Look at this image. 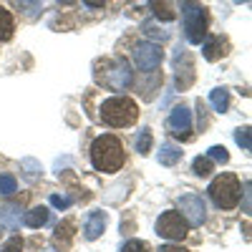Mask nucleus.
Wrapping results in <instances>:
<instances>
[{"instance_id": "obj_1", "label": "nucleus", "mask_w": 252, "mask_h": 252, "mask_svg": "<svg viewBox=\"0 0 252 252\" xmlns=\"http://www.w3.org/2000/svg\"><path fill=\"white\" fill-rule=\"evenodd\" d=\"M91 164L96 172H103V174H114L119 172L124 161H126V154H124V144L119 136L114 134H101L98 139H94L91 144Z\"/></svg>"}, {"instance_id": "obj_2", "label": "nucleus", "mask_w": 252, "mask_h": 252, "mask_svg": "<svg viewBox=\"0 0 252 252\" xmlns=\"http://www.w3.org/2000/svg\"><path fill=\"white\" fill-rule=\"evenodd\" d=\"M101 121L111 126V129H126V126L136 124L139 119V106L134 98H126V96H111L101 103L98 109Z\"/></svg>"}, {"instance_id": "obj_3", "label": "nucleus", "mask_w": 252, "mask_h": 252, "mask_svg": "<svg viewBox=\"0 0 252 252\" xmlns=\"http://www.w3.org/2000/svg\"><path fill=\"white\" fill-rule=\"evenodd\" d=\"M182 23H184V35L192 46L202 43L207 38L209 18L199 0H182Z\"/></svg>"}, {"instance_id": "obj_4", "label": "nucleus", "mask_w": 252, "mask_h": 252, "mask_svg": "<svg viewBox=\"0 0 252 252\" xmlns=\"http://www.w3.org/2000/svg\"><path fill=\"white\" fill-rule=\"evenodd\" d=\"M207 192H209V197H212V202L220 209H232L237 204V199H240L242 189H240V179L235 174L224 172V174H220V177L212 179V184H209Z\"/></svg>"}, {"instance_id": "obj_5", "label": "nucleus", "mask_w": 252, "mask_h": 252, "mask_svg": "<svg viewBox=\"0 0 252 252\" xmlns=\"http://www.w3.org/2000/svg\"><path fill=\"white\" fill-rule=\"evenodd\" d=\"M189 232V224L187 220L174 212V209H169V212H164L159 220H157V235L164 237V240H169V242H182Z\"/></svg>"}, {"instance_id": "obj_6", "label": "nucleus", "mask_w": 252, "mask_h": 252, "mask_svg": "<svg viewBox=\"0 0 252 252\" xmlns=\"http://www.w3.org/2000/svg\"><path fill=\"white\" fill-rule=\"evenodd\" d=\"M166 129H169L172 136H177L182 141H189L192 139V111H189L184 103L174 106L169 119H166Z\"/></svg>"}, {"instance_id": "obj_7", "label": "nucleus", "mask_w": 252, "mask_h": 252, "mask_svg": "<svg viewBox=\"0 0 252 252\" xmlns=\"http://www.w3.org/2000/svg\"><path fill=\"white\" fill-rule=\"evenodd\" d=\"M161 61H164V51L157 43H139L134 48V63H136V68L144 71V73L157 71L161 66Z\"/></svg>"}, {"instance_id": "obj_8", "label": "nucleus", "mask_w": 252, "mask_h": 252, "mask_svg": "<svg viewBox=\"0 0 252 252\" xmlns=\"http://www.w3.org/2000/svg\"><path fill=\"white\" fill-rule=\"evenodd\" d=\"M131 81H134V71H131V66H129L124 58H116L111 66H109L106 76H103V83H106L109 89H114V91L129 89Z\"/></svg>"}, {"instance_id": "obj_9", "label": "nucleus", "mask_w": 252, "mask_h": 252, "mask_svg": "<svg viewBox=\"0 0 252 252\" xmlns=\"http://www.w3.org/2000/svg\"><path fill=\"white\" fill-rule=\"evenodd\" d=\"M179 207H182V217L187 220V224H194L199 227L207 217V209H204V199L199 194H184L179 199Z\"/></svg>"}, {"instance_id": "obj_10", "label": "nucleus", "mask_w": 252, "mask_h": 252, "mask_svg": "<svg viewBox=\"0 0 252 252\" xmlns=\"http://www.w3.org/2000/svg\"><path fill=\"white\" fill-rule=\"evenodd\" d=\"M73 237H76V220H63L58 227H56V232H53V247L58 252H68L71 245H73Z\"/></svg>"}, {"instance_id": "obj_11", "label": "nucleus", "mask_w": 252, "mask_h": 252, "mask_svg": "<svg viewBox=\"0 0 252 252\" xmlns=\"http://www.w3.org/2000/svg\"><path fill=\"white\" fill-rule=\"evenodd\" d=\"M227 51H229V40L222 35H212L202 43V53L207 61H220L222 56H227Z\"/></svg>"}, {"instance_id": "obj_12", "label": "nucleus", "mask_w": 252, "mask_h": 252, "mask_svg": "<svg viewBox=\"0 0 252 252\" xmlns=\"http://www.w3.org/2000/svg\"><path fill=\"white\" fill-rule=\"evenodd\" d=\"M174 71H177V89H189L194 83V63H192V56H189V51H187V56H184V66L174 58Z\"/></svg>"}, {"instance_id": "obj_13", "label": "nucleus", "mask_w": 252, "mask_h": 252, "mask_svg": "<svg viewBox=\"0 0 252 252\" xmlns=\"http://www.w3.org/2000/svg\"><path fill=\"white\" fill-rule=\"evenodd\" d=\"M106 222H109V215L106 212H91L86 217V227H83V235L86 240H98L106 229Z\"/></svg>"}, {"instance_id": "obj_14", "label": "nucleus", "mask_w": 252, "mask_h": 252, "mask_svg": "<svg viewBox=\"0 0 252 252\" xmlns=\"http://www.w3.org/2000/svg\"><path fill=\"white\" fill-rule=\"evenodd\" d=\"M48 220H51L48 207H33V209H28V212L23 215V224L31 227V229H38V227L48 224Z\"/></svg>"}, {"instance_id": "obj_15", "label": "nucleus", "mask_w": 252, "mask_h": 252, "mask_svg": "<svg viewBox=\"0 0 252 252\" xmlns=\"http://www.w3.org/2000/svg\"><path fill=\"white\" fill-rule=\"evenodd\" d=\"M182 146H177V144H172V141H164L161 144V152H159V164L161 166H174L179 159H182Z\"/></svg>"}, {"instance_id": "obj_16", "label": "nucleus", "mask_w": 252, "mask_h": 252, "mask_svg": "<svg viewBox=\"0 0 252 252\" xmlns=\"http://www.w3.org/2000/svg\"><path fill=\"white\" fill-rule=\"evenodd\" d=\"M149 8L154 10V18L157 20H164V23H169V20L177 18L172 0H149Z\"/></svg>"}, {"instance_id": "obj_17", "label": "nucleus", "mask_w": 252, "mask_h": 252, "mask_svg": "<svg viewBox=\"0 0 252 252\" xmlns=\"http://www.w3.org/2000/svg\"><path fill=\"white\" fill-rule=\"evenodd\" d=\"M0 222L10 229H18L20 224V204H3L0 207Z\"/></svg>"}, {"instance_id": "obj_18", "label": "nucleus", "mask_w": 252, "mask_h": 252, "mask_svg": "<svg viewBox=\"0 0 252 252\" xmlns=\"http://www.w3.org/2000/svg\"><path fill=\"white\" fill-rule=\"evenodd\" d=\"M13 33H15V20H13V15H10L8 8L0 5V40L5 43V40L13 38Z\"/></svg>"}, {"instance_id": "obj_19", "label": "nucleus", "mask_w": 252, "mask_h": 252, "mask_svg": "<svg viewBox=\"0 0 252 252\" xmlns=\"http://www.w3.org/2000/svg\"><path fill=\"white\" fill-rule=\"evenodd\" d=\"M209 103H212V109H215L217 114H224V111L229 109V91H227L224 86L215 89L212 94H209Z\"/></svg>"}, {"instance_id": "obj_20", "label": "nucleus", "mask_w": 252, "mask_h": 252, "mask_svg": "<svg viewBox=\"0 0 252 252\" xmlns=\"http://www.w3.org/2000/svg\"><path fill=\"white\" fill-rule=\"evenodd\" d=\"M43 3H46V0H15V5L26 13V18H38Z\"/></svg>"}, {"instance_id": "obj_21", "label": "nucleus", "mask_w": 252, "mask_h": 252, "mask_svg": "<svg viewBox=\"0 0 252 252\" xmlns=\"http://www.w3.org/2000/svg\"><path fill=\"white\" fill-rule=\"evenodd\" d=\"M136 152L141 157H146V154L152 152V129H146V126L141 129V134L136 136Z\"/></svg>"}, {"instance_id": "obj_22", "label": "nucleus", "mask_w": 252, "mask_h": 252, "mask_svg": "<svg viewBox=\"0 0 252 252\" xmlns=\"http://www.w3.org/2000/svg\"><path fill=\"white\" fill-rule=\"evenodd\" d=\"M20 169H23V174H26V179H28V182H35V179H38V174H40V164H38L35 159L26 157L23 161H20Z\"/></svg>"}, {"instance_id": "obj_23", "label": "nucleus", "mask_w": 252, "mask_h": 252, "mask_svg": "<svg viewBox=\"0 0 252 252\" xmlns=\"http://www.w3.org/2000/svg\"><path fill=\"white\" fill-rule=\"evenodd\" d=\"M192 169H194L197 177H209V174H212V159H209V157H197L192 161Z\"/></svg>"}, {"instance_id": "obj_24", "label": "nucleus", "mask_w": 252, "mask_h": 252, "mask_svg": "<svg viewBox=\"0 0 252 252\" xmlns=\"http://www.w3.org/2000/svg\"><path fill=\"white\" fill-rule=\"evenodd\" d=\"M235 141L237 146H242V152H250L252 149V134H250V126H240L235 131Z\"/></svg>"}, {"instance_id": "obj_25", "label": "nucleus", "mask_w": 252, "mask_h": 252, "mask_svg": "<svg viewBox=\"0 0 252 252\" xmlns=\"http://www.w3.org/2000/svg\"><path fill=\"white\" fill-rule=\"evenodd\" d=\"M15 189H18V182L13 174H0V194L10 197V194H15Z\"/></svg>"}, {"instance_id": "obj_26", "label": "nucleus", "mask_w": 252, "mask_h": 252, "mask_svg": "<svg viewBox=\"0 0 252 252\" xmlns=\"http://www.w3.org/2000/svg\"><path fill=\"white\" fill-rule=\"evenodd\" d=\"M141 28H144V33L149 35V38H154V40H161V43H164L166 38H169V33H166V31H159V28L152 23V20H146V23H144Z\"/></svg>"}, {"instance_id": "obj_27", "label": "nucleus", "mask_w": 252, "mask_h": 252, "mask_svg": "<svg viewBox=\"0 0 252 252\" xmlns=\"http://www.w3.org/2000/svg\"><path fill=\"white\" fill-rule=\"evenodd\" d=\"M207 157L212 159V161H217V164H227V161H229V154H227V149H224V146H212Z\"/></svg>"}, {"instance_id": "obj_28", "label": "nucleus", "mask_w": 252, "mask_h": 252, "mask_svg": "<svg viewBox=\"0 0 252 252\" xmlns=\"http://www.w3.org/2000/svg\"><path fill=\"white\" fill-rule=\"evenodd\" d=\"M121 252H149V245L144 240H129V242H124Z\"/></svg>"}, {"instance_id": "obj_29", "label": "nucleus", "mask_w": 252, "mask_h": 252, "mask_svg": "<svg viewBox=\"0 0 252 252\" xmlns=\"http://www.w3.org/2000/svg\"><path fill=\"white\" fill-rule=\"evenodd\" d=\"M0 252H23V237H20V235L10 237L3 247H0Z\"/></svg>"}, {"instance_id": "obj_30", "label": "nucleus", "mask_w": 252, "mask_h": 252, "mask_svg": "<svg viewBox=\"0 0 252 252\" xmlns=\"http://www.w3.org/2000/svg\"><path fill=\"white\" fill-rule=\"evenodd\" d=\"M51 204H53L56 209H68V207H71V197H61V194H53V197H51Z\"/></svg>"}, {"instance_id": "obj_31", "label": "nucleus", "mask_w": 252, "mask_h": 252, "mask_svg": "<svg viewBox=\"0 0 252 252\" xmlns=\"http://www.w3.org/2000/svg\"><path fill=\"white\" fill-rule=\"evenodd\" d=\"M159 252H189L187 247H182V245H164Z\"/></svg>"}, {"instance_id": "obj_32", "label": "nucleus", "mask_w": 252, "mask_h": 252, "mask_svg": "<svg viewBox=\"0 0 252 252\" xmlns=\"http://www.w3.org/2000/svg\"><path fill=\"white\" fill-rule=\"evenodd\" d=\"M83 3H86L89 8H103V5H106V0H83Z\"/></svg>"}, {"instance_id": "obj_33", "label": "nucleus", "mask_w": 252, "mask_h": 252, "mask_svg": "<svg viewBox=\"0 0 252 252\" xmlns=\"http://www.w3.org/2000/svg\"><path fill=\"white\" fill-rule=\"evenodd\" d=\"M245 212H250V182H245Z\"/></svg>"}, {"instance_id": "obj_34", "label": "nucleus", "mask_w": 252, "mask_h": 252, "mask_svg": "<svg viewBox=\"0 0 252 252\" xmlns=\"http://www.w3.org/2000/svg\"><path fill=\"white\" fill-rule=\"evenodd\" d=\"M58 3H61V5H71V3H73V0H58Z\"/></svg>"}, {"instance_id": "obj_35", "label": "nucleus", "mask_w": 252, "mask_h": 252, "mask_svg": "<svg viewBox=\"0 0 252 252\" xmlns=\"http://www.w3.org/2000/svg\"><path fill=\"white\" fill-rule=\"evenodd\" d=\"M235 3H237V5H242V3H250V0H235Z\"/></svg>"}]
</instances>
